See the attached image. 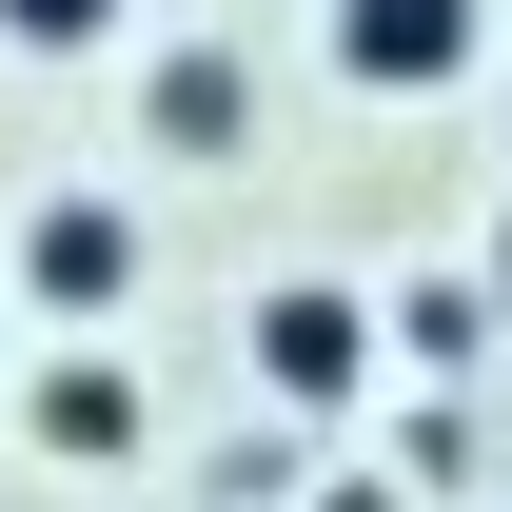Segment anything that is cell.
<instances>
[{
    "label": "cell",
    "instance_id": "6da1fadb",
    "mask_svg": "<svg viewBox=\"0 0 512 512\" xmlns=\"http://www.w3.org/2000/svg\"><path fill=\"white\" fill-rule=\"evenodd\" d=\"M20 453H40V473H138V453H158V394H138L119 335H60V355L20 375Z\"/></svg>",
    "mask_w": 512,
    "mask_h": 512
},
{
    "label": "cell",
    "instance_id": "7a4b0ae2",
    "mask_svg": "<svg viewBox=\"0 0 512 512\" xmlns=\"http://www.w3.org/2000/svg\"><path fill=\"white\" fill-rule=\"evenodd\" d=\"M375 296H355V276H276V296H256V394H276V414H355V394H375Z\"/></svg>",
    "mask_w": 512,
    "mask_h": 512
},
{
    "label": "cell",
    "instance_id": "3957f363",
    "mask_svg": "<svg viewBox=\"0 0 512 512\" xmlns=\"http://www.w3.org/2000/svg\"><path fill=\"white\" fill-rule=\"evenodd\" d=\"M20 296H40V316H60V335H99V316H119V296H138V217H119V197H99V178H60V197H40V217H20Z\"/></svg>",
    "mask_w": 512,
    "mask_h": 512
},
{
    "label": "cell",
    "instance_id": "277c9868",
    "mask_svg": "<svg viewBox=\"0 0 512 512\" xmlns=\"http://www.w3.org/2000/svg\"><path fill=\"white\" fill-rule=\"evenodd\" d=\"M473 60H493V0H335V79L375 99H453Z\"/></svg>",
    "mask_w": 512,
    "mask_h": 512
},
{
    "label": "cell",
    "instance_id": "5b68a950",
    "mask_svg": "<svg viewBox=\"0 0 512 512\" xmlns=\"http://www.w3.org/2000/svg\"><path fill=\"white\" fill-rule=\"evenodd\" d=\"M138 119H158V158H237L256 138V60L237 40H178V60L138 79Z\"/></svg>",
    "mask_w": 512,
    "mask_h": 512
},
{
    "label": "cell",
    "instance_id": "8992f818",
    "mask_svg": "<svg viewBox=\"0 0 512 512\" xmlns=\"http://www.w3.org/2000/svg\"><path fill=\"white\" fill-rule=\"evenodd\" d=\"M375 335L414 375H473V355H493V296H473V276H414V296H375Z\"/></svg>",
    "mask_w": 512,
    "mask_h": 512
},
{
    "label": "cell",
    "instance_id": "52a82bcc",
    "mask_svg": "<svg viewBox=\"0 0 512 512\" xmlns=\"http://www.w3.org/2000/svg\"><path fill=\"white\" fill-rule=\"evenodd\" d=\"M119 20H138V0H0V40H20V60H99Z\"/></svg>",
    "mask_w": 512,
    "mask_h": 512
},
{
    "label": "cell",
    "instance_id": "ba28073f",
    "mask_svg": "<svg viewBox=\"0 0 512 512\" xmlns=\"http://www.w3.org/2000/svg\"><path fill=\"white\" fill-rule=\"evenodd\" d=\"M296 512H414V493H394V473H316Z\"/></svg>",
    "mask_w": 512,
    "mask_h": 512
},
{
    "label": "cell",
    "instance_id": "9c48e42d",
    "mask_svg": "<svg viewBox=\"0 0 512 512\" xmlns=\"http://www.w3.org/2000/svg\"><path fill=\"white\" fill-rule=\"evenodd\" d=\"M473 296H493V316H512V217H493V276H473Z\"/></svg>",
    "mask_w": 512,
    "mask_h": 512
}]
</instances>
